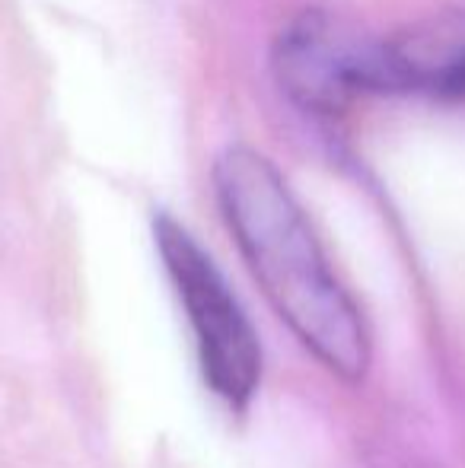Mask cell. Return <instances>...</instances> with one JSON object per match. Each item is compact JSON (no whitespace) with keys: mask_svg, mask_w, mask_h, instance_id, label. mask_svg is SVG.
Returning <instances> with one entry per match:
<instances>
[{"mask_svg":"<svg viewBox=\"0 0 465 468\" xmlns=\"http://www.w3.org/2000/svg\"><path fill=\"white\" fill-rule=\"evenodd\" d=\"M220 214L278 319L332 376L364 382L370 328L319 242L306 210L268 156L227 147L214 163Z\"/></svg>","mask_w":465,"mask_h":468,"instance_id":"obj_1","label":"cell"},{"mask_svg":"<svg viewBox=\"0 0 465 468\" xmlns=\"http://www.w3.org/2000/svg\"><path fill=\"white\" fill-rule=\"evenodd\" d=\"M153 242L179 306L185 309L201 379L230 411H248L259 395L265 357L246 306L217 261L175 217H153Z\"/></svg>","mask_w":465,"mask_h":468,"instance_id":"obj_2","label":"cell"},{"mask_svg":"<svg viewBox=\"0 0 465 468\" xmlns=\"http://www.w3.org/2000/svg\"><path fill=\"white\" fill-rule=\"evenodd\" d=\"M280 93L316 118H335L354 99L376 96V36L325 10H306L280 29L271 48Z\"/></svg>","mask_w":465,"mask_h":468,"instance_id":"obj_3","label":"cell"},{"mask_svg":"<svg viewBox=\"0 0 465 468\" xmlns=\"http://www.w3.org/2000/svg\"><path fill=\"white\" fill-rule=\"evenodd\" d=\"M376 96L465 99V10L376 38Z\"/></svg>","mask_w":465,"mask_h":468,"instance_id":"obj_4","label":"cell"}]
</instances>
